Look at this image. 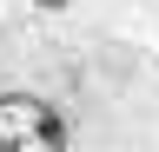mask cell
I'll return each mask as SVG.
<instances>
[{
    "label": "cell",
    "mask_w": 159,
    "mask_h": 152,
    "mask_svg": "<svg viewBox=\"0 0 159 152\" xmlns=\"http://www.w3.org/2000/svg\"><path fill=\"white\" fill-rule=\"evenodd\" d=\"M66 112L40 93H0V152H66Z\"/></svg>",
    "instance_id": "cell-1"
},
{
    "label": "cell",
    "mask_w": 159,
    "mask_h": 152,
    "mask_svg": "<svg viewBox=\"0 0 159 152\" xmlns=\"http://www.w3.org/2000/svg\"><path fill=\"white\" fill-rule=\"evenodd\" d=\"M40 7H47V13H60V7H66V0H40Z\"/></svg>",
    "instance_id": "cell-2"
}]
</instances>
